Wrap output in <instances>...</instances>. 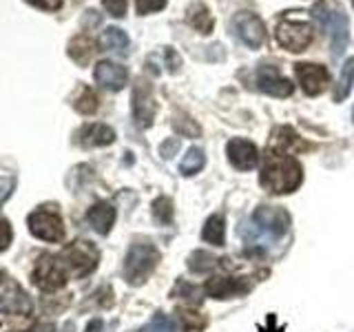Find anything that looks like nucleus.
<instances>
[{"label":"nucleus","instance_id":"34","mask_svg":"<svg viewBox=\"0 0 354 332\" xmlns=\"http://www.w3.org/2000/svg\"><path fill=\"white\" fill-rule=\"evenodd\" d=\"M104 9L111 16L122 18L127 14V0H104Z\"/></svg>","mask_w":354,"mask_h":332},{"label":"nucleus","instance_id":"22","mask_svg":"<svg viewBox=\"0 0 354 332\" xmlns=\"http://www.w3.org/2000/svg\"><path fill=\"white\" fill-rule=\"evenodd\" d=\"M188 22H191V27L197 29L199 33H204V36H208L210 31H213L215 27V20L213 16H210V11L206 5L202 3H195L188 7Z\"/></svg>","mask_w":354,"mask_h":332},{"label":"nucleus","instance_id":"6","mask_svg":"<svg viewBox=\"0 0 354 332\" xmlns=\"http://www.w3.org/2000/svg\"><path fill=\"white\" fill-rule=\"evenodd\" d=\"M69 270L62 261V257H53V255H40V259L33 268V284L44 293H55L66 284Z\"/></svg>","mask_w":354,"mask_h":332},{"label":"nucleus","instance_id":"35","mask_svg":"<svg viewBox=\"0 0 354 332\" xmlns=\"http://www.w3.org/2000/svg\"><path fill=\"white\" fill-rule=\"evenodd\" d=\"M11 243V226L7 219H0V252Z\"/></svg>","mask_w":354,"mask_h":332},{"label":"nucleus","instance_id":"33","mask_svg":"<svg viewBox=\"0 0 354 332\" xmlns=\"http://www.w3.org/2000/svg\"><path fill=\"white\" fill-rule=\"evenodd\" d=\"M16 188V177L11 175H0V204H5L11 191Z\"/></svg>","mask_w":354,"mask_h":332},{"label":"nucleus","instance_id":"1","mask_svg":"<svg viewBox=\"0 0 354 332\" xmlns=\"http://www.w3.org/2000/svg\"><path fill=\"white\" fill-rule=\"evenodd\" d=\"M259 182L266 191H270L274 195L292 193L304 182V169L292 155L268 149L259 173Z\"/></svg>","mask_w":354,"mask_h":332},{"label":"nucleus","instance_id":"12","mask_svg":"<svg viewBox=\"0 0 354 332\" xmlns=\"http://www.w3.org/2000/svg\"><path fill=\"white\" fill-rule=\"evenodd\" d=\"M257 86L261 93L272 98H288L292 93V82L288 77L279 75L274 66H259L257 69Z\"/></svg>","mask_w":354,"mask_h":332},{"label":"nucleus","instance_id":"39","mask_svg":"<svg viewBox=\"0 0 354 332\" xmlns=\"http://www.w3.org/2000/svg\"><path fill=\"white\" fill-rule=\"evenodd\" d=\"M38 332H53V326L51 324H44V326L38 328Z\"/></svg>","mask_w":354,"mask_h":332},{"label":"nucleus","instance_id":"26","mask_svg":"<svg viewBox=\"0 0 354 332\" xmlns=\"http://www.w3.org/2000/svg\"><path fill=\"white\" fill-rule=\"evenodd\" d=\"M215 266H217V257H213V255L206 250H195L191 257H188V268L193 273H208V270H213Z\"/></svg>","mask_w":354,"mask_h":332},{"label":"nucleus","instance_id":"31","mask_svg":"<svg viewBox=\"0 0 354 332\" xmlns=\"http://www.w3.org/2000/svg\"><path fill=\"white\" fill-rule=\"evenodd\" d=\"M166 7V0H136V9L140 16L153 14V11H160Z\"/></svg>","mask_w":354,"mask_h":332},{"label":"nucleus","instance_id":"30","mask_svg":"<svg viewBox=\"0 0 354 332\" xmlns=\"http://www.w3.org/2000/svg\"><path fill=\"white\" fill-rule=\"evenodd\" d=\"M180 321L184 330H199L206 326V321L199 317L197 313H188V310H182L180 313Z\"/></svg>","mask_w":354,"mask_h":332},{"label":"nucleus","instance_id":"9","mask_svg":"<svg viewBox=\"0 0 354 332\" xmlns=\"http://www.w3.org/2000/svg\"><path fill=\"white\" fill-rule=\"evenodd\" d=\"M27 224H29L31 235H36L38 239L60 241L64 237V224H62V219L55 210H49V208L33 210L27 219Z\"/></svg>","mask_w":354,"mask_h":332},{"label":"nucleus","instance_id":"23","mask_svg":"<svg viewBox=\"0 0 354 332\" xmlns=\"http://www.w3.org/2000/svg\"><path fill=\"white\" fill-rule=\"evenodd\" d=\"M354 84V58H348L341 66V73H339V84L335 89V100L341 102L350 95V89Z\"/></svg>","mask_w":354,"mask_h":332},{"label":"nucleus","instance_id":"3","mask_svg":"<svg viewBox=\"0 0 354 332\" xmlns=\"http://www.w3.org/2000/svg\"><path fill=\"white\" fill-rule=\"evenodd\" d=\"M160 264V250L151 241L133 243L124 257V279L131 286H142Z\"/></svg>","mask_w":354,"mask_h":332},{"label":"nucleus","instance_id":"8","mask_svg":"<svg viewBox=\"0 0 354 332\" xmlns=\"http://www.w3.org/2000/svg\"><path fill=\"white\" fill-rule=\"evenodd\" d=\"M252 224L261 230L263 235L279 239L290 228V215L281 206H259L252 213Z\"/></svg>","mask_w":354,"mask_h":332},{"label":"nucleus","instance_id":"25","mask_svg":"<svg viewBox=\"0 0 354 332\" xmlns=\"http://www.w3.org/2000/svg\"><path fill=\"white\" fill-rule=\"evenodd\" d=\"M93 42L88 40L86 36H77L71 40L69 44V55L77 62V64H86L88 60H91V55H93Z\"/></svg>","mask_w":354,"mask_h":332},{"label":"nucleus","instance_id":"11","mask_svg":"<svg viewBox=\"0 0 354 332\" xmlns=\"http://www.w3.org/2000/svg\"><path fill=\"white\" fill-rule=\"evenodd\" d=\"M226 155H228V162L235 166L237 171H250L259 162L257 147H254L252 142L241 140V138H235L226 144Z\"/></svg>","mask_w":354,"mask_h":332},{"label":"nucleus","instance_id":"37","mask_svg":"<svg viewBox=\"0 0 354 332\" xmlns=\"http://www.w3.org/2000/svg\"><path fill=\"white\" fill-rule=\"evenodd\" d=\"M177 149H180V140H177V138H171L169 142H164L162 147H160V153L164 155L166 160H171L173 155L177 153Z\"/></svg>","mask_w":354,"mask_h":332},{"label":"nucleus","instance_id":"14","mask_svg":"<svg viewBox=\"0 0 354 332\" xmlns=\"http://www.w3.org/2000/svg\"><path fill=\"white\" fill-rule=\"evenodd\" d=\"M133 118L140 127H151L155 118V102L151 86L147 82H138L133 89Z\"/></svg>","mask_w":354,"mask_h":332},{"label":"nucleus","instance_id":"32","mask_svg":"<svg viewBox=\"0 0 354 332\" xmlns=\"http://www.w3.org/2000/svg\"><path fill=\"white\" fill-rule=\"evenodd\" d=\"M177 293H182V297L191 299V302H202V290H199V288H195V286H191V284H186V282L177 284L173 295H177Z\"/></svg>","mask_w":354,"mask_h":332},{"label":"nucleus","instance_id":"15","mask_svg":"<svg viewBox=\"0 0 354 332\" xmlns=\"http://www.w3.org/2000/svg\"><path fill=\"white\" fill-rule=\"evenodd\" d=\"M295 73L299 77V82H301V89L306 91V95H319L324 91V86L328 84V71L319 64L299 62L295 66Z\"/></svg>","mask_w":354,"mask_h":332},{"label":"nucleus","instance_id":"40","mask_svg":"<svg viewBox=\"0 0 354 332\" xmlns=\"http://www.w3.org/2000/svg\"><path fill=\"white\" fill-rule=\"evenodd\" d=\"M352 5H354V0H352Z\"/></svg>","mask_w":354,"mask_h":332},{"label":"nucleus","instance_id":"16","mask_svg":"<svg viewBox=\"0 0 354 332\" xmlns=\"http://www.w3.org/2000/svg\"><path fill=\"white\" fill-rule=\"evenodd\" d=\"M248 282L246 279H232V277H215L206 284V295L215 299H230L248 293Z\"/></svg>","mask_w":354,"mask_h":332},{"label":"nucleus","instance_id":"27","mask_svg":"<svg viewBox=\"0 0 354 332\" xmlns=\"http://www.w3.org/2000/svg\"><path fill=\"white\" fill-rule=\"evenodd\" d=\"M73 107H75V111H80V113H84V116L95 113V111H97V95L93 93V89L84 86L82 93L75 98Z\"/></svg>","mask_w":354,"mask_h":332},{"label":"nucleus","instance_id":"21","mask_svg":"<svg viewBox=\"0 0 354 332\" xmlns=\"http://www.w3.org/2000/svg\"><path fill=\"white\" fill-rule=\"evenodd\" d=\"M202 239L213 243V246H224L226 243V221L224 215H210L202 228Z\"/></svg>","mask_w":354,"mask_h":332},{"label":"nucleus","instance_id":"13","mask_svg":"<svg viewBox=\"0 0 354 332\" xmlns=\"http://www.w3.org/2000/svg\"><path fill=\"white\" fill-rule=\"evenodd\" d=\"M93 75H95V82L109 89V91H122L124 84L129 82V71L122 64L111 62V60L97 62Z\"/></svg>","mask_w":354,"mask_h":332},{"label":"nucleus","instance_id":"38","mask_svg":"<svg viewBox=\"0 0 354 332\" xmlns=\"http://www.w3.org/2000/svg\"><path fill=\"white\" fill-rule=\"evenodd\" d=\"M104 324H102V319H91L88 321V326L84 328V332H102Z\"/></svg>","mask_w":354,"mask_h":332},{"label":"nucleus","instance_id":"36","mask_svg":"<svg viewBox=\"0 0 354 332\" xmlns=\"http://www.w3.org/2000/svg\"><path fill=\"white\" fill-rule=\"evenodd\" d=\"M27 3L38 7V9H44V11H55V9L62 7L64 0H27Z\"/></svg>","mask_w":354,"mask_h":332},{"label":"nucleus","instance_id":"28","mask_svg":"<svg viewBox=\"0 0 354 332\" xmlns=\"http://www.w3.org/2000/svg\"><path fill=\"white\" fill-rule=\"evenodd\" d=\"M153 217L160 221V224H171L173 221V202L169 197H158L153 202Z\"/></svg>","mask_w":354,"mask_h":332},{"label":"nucleus","instance_id":"4","mask_svg":"<svg viewBox=\"0 0 354 332\" xmlns=\"http://www.w3.org/2000/svg\"><path fill=\"white\" fill-rule=\"evenodd\" d=\"M274 33H277V42H279L283 49L292 51V53L306 51L310 47V42H313V38H315L313 25L306 22V20H299L295 16L281 18Z\"/></svg>","mask_w":354,"mask_h":332},{"label":"nucleus","instance_id":"29","mask_svg":"<svg viewBox=\"0 0 354 332\" xmlns=\"http://www.w3.org/2000/svg\"><path fill=\"white\" fill-rule=\"evenodd\" d=\"M140 332H175V321L169 315L158 313Z\"/></svg>","mask_w":354,"mask_h":332},{"label":"nucleus","instance_id":"20","mask_svg":"<svg viewBox=\"0 0 354 332\" xmlns=\"http://www.w3.org/2000/svg\"><path fill=\"white\" fill-rule=\"evenodd\" d=\"M100 49L124 55L129 51V36L120 27H109L100 36Z\"/></svg>","mask_w":354,"mask_h":332},{"label":"nucleus","instance_id":"7","mask_svg":"<svg viewBox=\"0 0 354 332\" xmlns=\"http://www.w3.org/2000/svg\"><path fill=\"white\" fill-rule=\"evenodd\" d=\"M0 313H9V317H22L27 321L31 315V304L27 295L5 273H0Z\"/></svg>","mask_w":354,"mask_h":332},{"label":"nucleus","instance_id":"10","mask_svg":"<svg viewBox=\"0 0 354 332\" xmlns=\"http://www.w3.org/2000/svg\"><path fill=\"white\" fill-rule=\"evenodd\" d=\"M232 29H235L237 38L250 49H259L266 40V25L259 16L250 14V11H239L232 18Z\"/></svg>","mask_w":354,"mask_h":332},{"label":"nucleus","instance_id":"24","mask_svg":"<svg viewBox=\"0 0 354 332\" xmlns=\"http://www.w3.org/2000/svg\"><path fill=\"white\" fill-rule=\"evenodd\" d=\"M204 164H206V155L204 151L199 149V147H193V149H188L186 155L182 158L180 162V173L182 175H195L204 169Z\"/></svg>","mask_w":354,"mask_h":332},{"label":"nucleus","instance_id":"2","mask_svg":"<svg viewBox=\"0 0 354 332\" xmlns=\"http://www.w3.org/2000/svg\"><path fill=\"white\" fill-rule=\"evenodd\" d=\"M313 18L321 25V29L328 31L332 55H339L348 49L350 42V22L343 9L335 3H317L313 7Z\"/></svg>","mask_w":354,"mask_h":332},{"label":"nucleus","instance_id":"18","mask_svg":"<svg viewBox=\"0 0 354 332\" xmlns=\"http://www.w3.org/2000/svg\"><path fill=\"white\" fill-rule=\"evenodd\" d=\"M86 219H88V224L93 226L95 232H100V235H109L111 228H113V224H115V208L109 202H97L88 208Z\"/></svg>","mask_w":354,"mask_h":332},{"label":"nucleus","instance_id":"19","mask_svg":"<svg viewBox=\"0 0 354 332\" xmlns=\"http://www.w3.org/2000/svg\"><path fill=\"white\" fill-rule=\"evenodd\" d=\"M272 149L290 155L295 151H304L306 149V142H301V138H299L290 127H279V129L274 131Z\"/></svg>","mask_w":354,"mask_h":332},{"label":"nucleus","instance_id":"17","mask_svg":"<svg viewBox=\"0 0 354 332\" xmlns=\"http://www.w3.org/2000/svg\"><path fill=\"white\" fill-rule=\"evenodd\" d=\"M75 140L84 149L93 147H106V144L115 142V131L106 124H86L75 133Z\"/></svg>","mask_w":354,"mask_h":332},{"label":"nucleus","instance_id":"5","mask_svg":"<svg viewBox=\"0 0 354 332\" xmlns=\"http://www.w3.org/2000/svg\"><path fill=\"white\" fill-rule=\"evenodd\" d=\"M60 257L66 266V270L71 273V277H86L88 273H93L97 268L100 252L91 241L75 239L62 250Z\"/></svg>","mask_w":354,"mask_h":332}]
</instances>
